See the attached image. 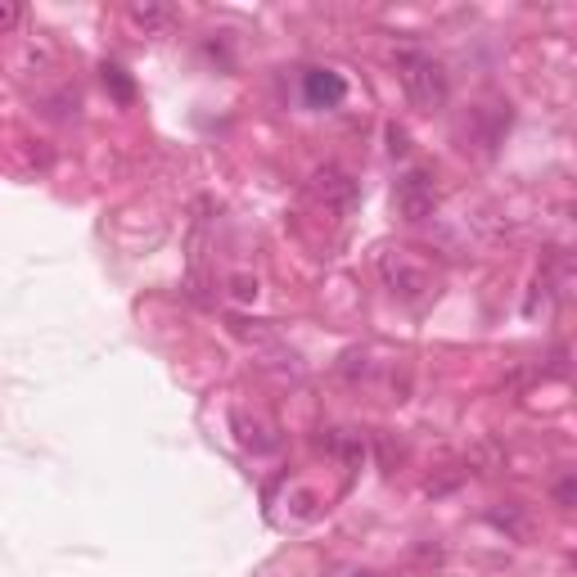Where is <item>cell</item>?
Instances as JSON below:
<instances>
[{
  "label": "cell",
  "instance_id": "obj_1",
  "mask_svg": "<svg viewBox=\"0 0 577 577\" xmlns=\"http://www.w3.org/2000/svg\"><path fill=\"white\" fill-rule=\"evenodd\" d=\"M398 81L406 90V100L419 109V113H434L447 104V68L438 64L434 54H424V50H398Z\"/></svg>",
  "mask_w": 577,
  "mask_h": 577
},
{
  "label": "cell",
  "instance_id": "obj_2",
  "mask_svg": "<svg viewBox=\"0 0 577 577\" xmlns=\"http://www.w3.org/2000/svg\"><path fill=\"white\" fill-rule=\"evenodd\" d=\"M379 276H384V285L398 293L402 302H424L438 289V276L411 249H384L379 253Z\"/></svg>",
  "mask_w": 577,
  "mask_h": 577
},
{
  "label": "cell",
  "instance_id": "obj_3",
  "mask_svg": "<svg viewBox=\"0 0 577 577\" xmlns=\"http://www.w3.org/2000/svg\"><path fill=\"white\" fill-rule=\"evenodd\" d=\"M442 203V190H438V176L429 167H411L406 176H398V190H392V208H398L402 222H429Z\"/></svg>",
  "mask_w": 577,
  "mask_h": 577
},
{
  "label": "cell",
  "instance_id": "obj_4",
  "mask_svg": "<svg viewBox=\"0 0 577 577\" xmlns=\"http://www.w3.org/2000/svg\"><path fill=\"white\" fill-rule=\"evenodd\" d=\"M308 190H312V199H316L325 212H334V217H352V208H356V199H361L356 180H352L343 167H334V163H325V167L312 172Z\"/></svg>",
  "mask_w": 577,
  "mask_h": 577
},
{
  "label": "cell",
  "instance_id": "obj_5",
  "mask_svg": "<svg viewBox=\"0 0 577 577\" xmlns=\"http://www.w3.org/2000/svg\"><path fill=\"white\" fill-rule=\"evenodd\" d=\"M302 96L312 109H339L348 100V81L334 68H308L302 73Z\"/></svg>",
  "mask_w": 577,
  "mask_h": 577
},
{
  "label": "cell",
  "instance_id": "obj_6",
  "mask_svg": "<svg viewBox=\"0 0 577 577\" xmlns=\"http://www.w3.org/2000/svg\"><path fill=\"white\" fill-rule=\"evenodd\" d=\"M127 18L140 27V33L145 37H159V33H167V27H172V5H159V0H145V5H140V0H136V5L127 10Z\"/></svg>",
  "mask_w": 577,
  "mask_h": 577
},
{
  "label": "cell",
  "instance_id": "obj_7",
  "mask_svg": "<svg viewBox=\"0 0 577 577\" xmlns=\"http://www.w3.org/2000/svg\"><path fill=\"white\" fill-rule=\"evenodd\" d=\"M235 429H239V442H244V447H253V451H271V447H276L280 438L276 434H271L266 429V424H249V415H235Z\"/></svg>",
  "mask_w": 577,
  "mask_h": 577
},
{
  "label": "cell",
  "instance_id": "obj_8",
  "mask_svg": "<svg viewBox=\"0 0 577 577\" xmlns=\"http://www.w3.org/2000/svg\"><path fill=\"white\" fill-rule=\"evenodd\" d=\"M551 501L560 510H577V469H564L555 482H551Z\"/></svg>",
  "mask_w": 577,
  "mask_h": 577
},
{
  "label": "cell",
  "instance_id": "obj_9",
  "mask_svg": "<svg viewBox=\"0 0 577 577\" xmlns=\"http://www.w3.org/2000/svg\"><path fill=\"white\" fill-rule=\"evenodd\" d=\"M488 519L497 524V528H505V532H514V537H528V524L519 519V510H492Z\"/></svg>",
  "mask_w": 577,
  "mask_h": 577
},
{
  "label": "cell",
  "instance_id": "obj_10",
  "mask_svg": "<svg viewBox=\"0 0 577 577\" xmlns=\"http://www.w3.org/2000/svg\"><path fill=\"white\" fill-rule=\"evenodd\" d=\"M104 86H113V96L123 100V104L136 96V90H131V81H127V73H123V68H113V64L104 68Z\"/></svg>",
  "mask_w": 577,
  "mask_h": 577
},
{
  "label": "cell",
  "instance_id": "obj_11",
  "mask_svg": "<svg viewBox=\"0 0 577 577\" xmlns=\"http://www.w3.org/2000/svg\"><path fill=\"white\" fill-rule=\"evenodd\" d=\"M388 154H392V159H406V154H411V136H406L398 123L388 127Z\"/></svg>",
  "mask_w": 577,
  "mask_h": 577
},
{
  "label": "cell",
  "instance_id": "obj_12",
  "mask_svg": "<svg viewBox=\"0 0 577 577\" xmlns=\"http://www.w3.org/2000/svg\"><path fill=\"white\" fill-rule=\"evenodd\" d=\"M235 298H258V280H249V276H235Z\"/></svg>",
  "mask_w": 577,
  "mask_h": 577
},
{
  "label": "cell",
  "instance_id": "obj_13",
  "mask_svg": "<svg viewBox=\"0 0 577 577\" xmlns=\"http://www.w3.org/2000/svg\"><path fill=\"white\" fill-rule=\"evenodd\" d=\"M352 577H379V573H352Z\"/></svg>",
  "mask_w": 577,
  "mask_h": 577
}]
</instances>
